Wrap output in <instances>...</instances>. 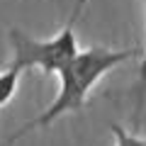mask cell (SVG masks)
<instances>
[{"mask_svg":"<svg viewBox=\"0 0 146 146\" xmlns=\"http://www.w3.org/2000/svg\"><path fill=\"white\" fill-rule=\"evenodd\" d=\"M136 56V49H119V51H112V49L105 46H93L85 49V51H78L61 71L56 73L58 80H61V90L54 98V102L44 110L39 117L29 119L27 124H22V129L17 134L10 136V144L17 141L20 136H25L27 131L32 129H42V127L51 124L54 119H58L66 112H80L85 107V100H88V93L98 85V80L102 78L107 71H112L115 66L129 61V58Z\"/></svg>","mask_w":146,"mask_h":146,"instance_id":"1","label":"cell"},{"mask_svg":"<svg viewBox=\"0 0 146 146\" xmlns=\"http://www.w3.org/2000/svg\"><path fill=\"white\" fill-rule=\"evenodd\" d=\"M85 5H88V0H76L68 22L63 25V29L58 32L56 36H51V39H34V36L25 34L22 29L12 27V29L7 32V39H10V46H12V61L7 63V66L17 68V71L39 68L42 76L58 73L80 51L73 32H76V25H78L80 15H83Z\"/></svg>","mask_w":146,"mask_h":146,"instance_id":"2","label":"cell"},{"mask_svg":"<svg viewBox=\"0 0 146 146\" xmlns=\"http://www.w3.org/2000/svg\"><path fill=\"white\" fill-rule=\"evenodd\" d=\"M134 127L141 124V112L146 105V46L141 49V63H139V76H136V85H134Z\"/></svg>","mask_w":146,"mask_h":146,"instance_id":"3","label":"cell"},{"mask_svg":"<svg viewBox=\"0 0 146 146\" xmlns=\"http://www.w3.org/2000/svg\"><path fill=\"white\" fill-rule=\"evenodd\" d=\"M20 73L17 68L5 66V71H0V107H5L17 93V85H20Z\"/></svg>","mask_w":146,"mask_h":146,"instance_id":"4","label":"cell"},{"mask_svg":"<svg viewBox=\"0 0 146 146\" xmlns=\"http://www.w3.org/2000/svg\"><path fill=\"white\" fill-rule=\"evenodd\" d=\"M110 131L115 134L117 146H146V139H139V136L129 134V131H127L124 127H119V124H110Z\"/></svg>","mask_w":146,"mask_h":146,"instance_id":"5","label":"cell"}]
</instances>
